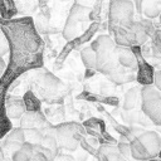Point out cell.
Returning a JSON list of instances; mask_svg holds the SVG:
<instances>
[{
  "instance_id": "cell-1",
  "label": "cell",
  "mask_w": 161,
  "mask_h": 161,
  "mask_svg": "<svg viewBox=\"0 0 161 161\" xmlns=\"http://www.w3.org/2000/svg\"><path fill=\"white\" fill-rule=\"evenodd\" d=\"M96 53V70L106 74L114 83H123L131 80V75L127 73L117 59L114 40L108 35H99L89 45Z\"/></svg>"
},
{
  "instance_id": "cell-2",
  "label": "cell",
  "mask_w": 161,
  "mask_h": 161,
  "mask_svg": "<svg viewBox=\"0 0 161 161\" xmlns=\"http://www.w3.org/2000/svg\"><path fill=\"white\" fill-rule=\"evenodd\" d=\"M141 111L155 125L161 123V93L153 84L141 88Z\"/></svg>"
},
{
  "instance_id": "cell-3",
  "label": "cell",
  "mask_w": 161,
  "mask_h": 161,
  "mask_svg": "<svg viewBox=\"0 0 161 161\" xmlns=\"http://www.w3.org/2000/svg\"><path fill=\"white\" fill-rule=\"evenodd\" d=\"M80 132L82 127L77 122H67L54 127V136L57 138L59 150L75 151L79 145Z\"/></svg>"
},
{
  "instance_id": "cell-4",
  "label": "cell",
  "mask_w": 161,
  "mask_h": 161,
  "mask_svg": "<svg viewBox=\"0 0 161 161\" xmlns=\"http://www.w3.org/2000/svg\"><path fill=\"white\" fill-rule=\"evenodd\" d=\"M135 8L131 0L109 1V29L116 26L127 28L133 21Z\"/></svg>"
},
{
  "instance_id": "cell-5",
  "label": "cell",
  "mask_w": 161,
  "mask_h": 161,
  "mask_svg": "<svg viewBox=\"0 0 161 161\" xmlns=\"http://www.w3.org/2000/svg\"><path fill=\"white\" fill-rule=\"evenodd\" d=\"M34 86H35V88L38 89V92L40 93V96L43 98L54 97V96L62 93V91L64 88V84L60 82V79H58L55 75H53L49 72L40 73L38 75V78L35 79Z\"/></svg>"
},
{
  "instance_id": "cell-6",
  "label": "cell",
  "mask_w": 161,
  "mask_h": 161,
  "mask_svg": "<svg viewBox=\"0 0 161 161\" xmlns=\"http://www.w3.org/2000/svg\"><path fill=\"white\" fill-rule=\"evenodd\" d=\"M20 127L23 130H39L42 132H47L52 128L50 123L40 111H25L20 117Z\"/></svg>"
},
{
  "instance_id": "cell-7",
  "label": "cell",
  "mask_w": 161,
  "mask_h": 161,
  "mask_svg": "<svg viewBox=\"0 0 161 161\" xmlns=\"http://www.w3.org/2000/svg\"><path fill=\"white\" fill-rule=\"evenodd\" d=\"M88 9H86L84 6L82 5H78V4H74L72 10H70V14L68 16V20L65 23V26H64V30H63V36L68 40H73L78 33H79V29H78V23L79 21H83V18H84V14Z\"/></svg>"
},
{
  "instance_id": "cell-8",
  "label": "cell",
  "mask_w": 161,
  "mask_h": 161,
  "mask_svg": "<svg viewBox=\"0 0 161 161\" xmlns=\"http://www.w3.org/2000/svg\"><path fill=\"white\" fill-rule=\"evenodd\" d=\"M24 142H25V136H24V130L21 127H18V128L9 131L6 133L4 141L0 143V147L4 152L5 160L10 158L13 152H15Z\"/></svg>"
},
{
  "instance_id": "cell-9",
  "label": "cell",
  "mask_w": 161,
  "mask_h": 161,
  "mask_svg": "<svg viewBox=\"0 0 161 161\" xmlns=\"http://www.w3.org/2000/svg\"><path fill=\"white\" fill-rule=\"evenodd\" d=\"M138 141L142 143V146L146 148V151L150 153V156L157 157L161 150V137L156 131H145L136 136Z\"/></svg>"
},
{
  "instance_id": "cell-10",
  "label": "cell",
  "mask_w": 161,
  "mask_h": 161,
  "mask_svg": "<svg viewBox=\"0 0 161 161\" xmlns=\"http://www.w3.org/2000/svg\"><path fill=\"white\" fill-rule=\"evenodd\" d=\"M4 106L6 116L13 119H19L26 111L23 98L18 96H8L4 101Z\"/></svg>"
},
{
  "instance_id": "cell-11",
  "label": "cell",
  "mask_w": 161,
  "mask_h": 161,
  "mask_svg": "<svg viewBox=\"0 0 161 161\" xmlns=\"http://www.w3.org/2000/svg\"><path fill=\"white\" fill-rule=\"evenodd\" d=\"M116 53H117V59L118 63L130 70H136L137 69V59L136 55L133 53V50L131 49V47H122V45H117L116 47Z\"/></svg>"
},
{
  "instance_id": "cell-12",
  "label": "cell",
  "mask_w": 161,
  "mask_h": 161,
  "mask_svg": "<svg viewBox=\"0 0 161 161\" xmlns=\"http://www.w3.org/2000/svg\"><path fill=\"white\" fill-rule=\"evenodd\" d=\"M97 158H101L103 161H130L119 153L117 146H111V145H102L98 148Z\"/></svg>"
},
{
  "instance_id": "cell-13",
  "label": "cell",
  "mask_w": 161,
  "mask_h": 161,
  "mask_svg": "<svg viewBox=\"0 0 161 161\" xmlns=\"http://www.w3.org/2000/svg\"><path fill=\"white\" fill-rule=\"evenodd\" d=\"M130 148H131V157L137 160V161H146L152 158L150 153L146 151V148L142 146V143L138 141L136 136H132L130 140Z\"/></svg>"
},
{
  "instance_id": "cell-14",
  "label": "cell",
  "mask_w": 161,
  "mask_h": 161,
  "mask_svg": "<svg viewBox=\"0 0 161 161\" xmlns=\"http://www.w3.org/2000/svg\"><path fill=\"white\" fill-rule=\"evenodd\" d=\"M137 68H138V74H137V80L146 86V84H152V75H153V68L147 64L146 62L137 60Z\"/></svg>"
},
{
  "instance_id": "cell-15",
  "label": "cell",
  "mask_w": 161,
  "mask_h": 161,
  "mask_svg": "<svg viewBox=\"0 0 161 161\" xmlns=\"http://www.w3.org/2000/svg\"><path fill=\"white\" fill-rule=\"evenodd\" d=\"M140 104H141V88H138V87L131 88L125 96L123 109L125 111H132Z\"/></svg>"
},
{
  "instance_id": "cell-16",
  "label": "cell",
  "mask_w": 161,
  "mask_h": 161,
  "mask_svg": "<svg viewBox=\"0 0 161 161\" xmlns=\"http://www.w3.org/2000/svg\"><path fill=\"white\" fill-rule=\"evenodd\" d=\"M33 153V143L30 142H24L15 152H13L11 155V161H30Z\"/></svg>"
},
{
  "instance_id": "cell-17",
  "label": "cell",
  "mask_w": 161,
  "mask_h": 161,
  "mask_svg": "<svg viewBox=\"0 0 161 161\" xmlns=\"http://www.w3.org/2000/svg\"><path fill=\"white\" fill-rule=\"evenodd\" d=\"M80 58H82V63L87 69L96 68V53L91 47H87L80 50Z\"/></svg>"
},
{
  "instance_id": "cell-18",
  "label": "cell",
  "mask_w": 161,
  "mask_h": 161,
  "mask_svg": "<svg viewBox=\"0 0 161 161\" xmlns=\"http://www.w3.org/2000/svg\"><path fill=\"white\" fill-rule=\"evenodd\" d=\"M23 101H24L26 111H40V101L35 96V93H33L31 91L25 92Z\"/></svg>"
},
{
  "instance_id": "cell-19",
  "label": "cell",
  "mask_w": 161,
  "mask_h": 161,
  "mask_svg": "<svg viewBox=\"0 0 161 161\" xmlns=\"http://www.w3.org/2000/svg\"><path fill=\"white\" fill-rule=\"evenodd\" d=\"M8 119L9 117L6 116V112H5L4 99H0V137H4L11 128V123Z\"/></svg>"
},
{
  "instance_id": "cell-20",
  "label": "cell",
  "mask_w": 161,
  "mask_h": 161,
  "mask_svg": "<svg viewBox=\"0 0 161 161\" xmlns=\"http://www.w3.org/2000/svg\"><path fill=\"white\" fill-rule=\"evenodd\" d=\"M117 150L119 151V153L125 158H127V160L131 158V148H130V143L128 142H119L118 146H117Z\"/></svg>"
},
{
  "instance_id": "cell-21",
  "label": "cell",
  "mask_w": 161,
  "mask_h": 161,
  "mask_svg": "<svg viewBox=\"0 0 161 161\" xmlns=\"http://www.w3.org/2000/svg\"><path fill=\"white\" fill-rule=\"evenodd\" d=\"M9 52V43L8 39L4 34V31L0 30V57H3L4 54H6Z\"/></svg>"
},
{
  "instance_id": "cell-22",
  "label": "cell",
  "mask_w": 161,
  "mask_h": 161,
  "mask_svg": "<svg viewBox=\"0 0 161 161\" xmlns=\"http://www.w3.org/2000/svg\"><path fill=\"white\" fill-rule=\"evenodd\" d=\"M152 84H153L157 89H161V73H160V70H153Z\"/></svg>"
},
{
  "instance_id": "cell-23",
  "label": "cell",
  "mask_w": 161,
  "mask_h": 161,
  "mask_svg": "<svg viewBox=\"0 0 161 161\" xmlns=\"http://www.w3.org/2000/svg\"><path fill=\"white\" fill-rule=\"evenodd\" d=\"M53 161H75L73 156L68 155V153H58Z\"/></svg>"
},
{
  "instance_id": "cell-24",
  "label": "cell",
  "mask_w": 161,
  "mask_h": 161,
  "mask_svg": "<svg viewBox=\"0 0 161 161\" xmlns=\"http://www.w3.org/2000/svg\"><path fill=\"white\" fill-rule=\"evenodd\" d=\"M0 161H5V156H4V152L1 150V147H0Z\"/></svg>"
},
{
  "instance_id": "cell-25",
  "label": "cell",
  "mask_w": 161,
  "mask_h": 161,
  "mask_svg": "<svg viewBox=\"0 0 161 161\" xmlns=\"http://www.w3.org/2000/svg\"><path fill=\"white\" fill-rule=\"evenodd\" d=\"M48 1H49V0H39V4H40V6H44Z\"/></svg>"
},
{
  "instance_id": "cell-26",
  "label": "cell",
  "mask_w": 161,
  "mask_h": 161,
  "mask_svg": "<svg viewBox=\"0 0 161 161\" xmlns=\"http://www.w3.org/2000/svg\"><path fill=\"white\" fill-rule=\"evenodd\" d=\"M146 161H160V160H158V158H155V157H153V158H150V160H146Z\"/></svg>"
},
{
  "instance_id": "cell-27",
  "label": "cell",
  "mask_w": 161,
  "mask_h": 161,
  "mask_svg": "<svg viewBox=\"0 0 161 161\" xmlns=\"http://www.w3.org/2000/svg\"><path fill=\"white\" fill-rule=\"evenodd\" d=\"M98 161H103V160H101V158H98Z\"/></svg>"
}]
</instances>
